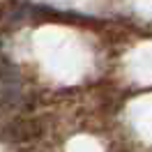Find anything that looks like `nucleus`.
<instances>
[{
  "mask_svg": "<svg viewBox=\"0 0 152 152\" xmlns=\"http://www.w3.org/2000/svg\"><path fill=\"white\" fill-rule=\"evenodd\" d=\"M39 134H42V127H39L37 120L21 118V120H14V122H10L2 129V141L23 143V141H30V138H37Z\"/></svg>",
  "mask_w": 152,
  "mask_h": 152,
  "instance_id": "1",
  "label": "nucleus"
},
{
  "mask_svg": "<svg viewBox=\"0 0 152 152\" xmlns=\"http://www.w3.org/2000/svg\"><path fill=\"white\" fill-rule=\"evenodd\" d=\"M2 76H5V72H2V67H0V81H2Z\"/></svg>",
  "mask_w": 152,
  "mask_h": 152,
  "instance_id": "3",
  "label": "nucleus"
},
{
  "mask_svg": "<svg viewBox=\"0 0 152 152\" xmlns=\"http://www.w3.org/2000/svg\"><path fill=\"white\" fill-rule=\"evenodd\" d=\"M5 12H7V7H5V5H2V7H0V19H2V16H5Z\"/></svg>",
  "mask_w": 152,
  "mask_h": 152,
  "instance_id": "2",
  "label": "nucleus"
}]
</instances>
